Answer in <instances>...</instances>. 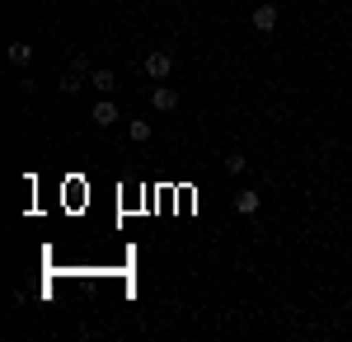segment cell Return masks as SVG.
<instances>
[{"mask_svg":"<svg viewBox=\"0 0 352 342\" xmlns=\"http://www.w3.org/2000/svg\"><path fill=\"white\" fill-rule=\"evenodd\" d=\"M244 169H249L244 150H230V155H226V174H244Z\"/></svg>","mask_w":352,"mask_h":342,"instance_id":"obj_10","label":"cell"},{"mask_svg":"<svg viewBox=\"0 0 352 342\" xmlns=\"http://www.w3.org/2000/svg\"><path fill=\"white\" fill-rule=\"evenodd\" d=\"M89 117H94V127H113V122H118V104L104 94V99L94 104V113H89Z\"/></svg>","mask_w":352,"mask_h":342,"instance_id":"obj_5","label":"cell"},{"mask_svg":"<svg viewBox=\"0 0 352 342\" xmlns=\"http://www.w3.org/2000/svg\"><path fill=\"white\" fill-rule=\"evenodd\" d=\"M127 136H132L136 146H146V141H151V122H141V117H132V122H127Z\"/></svg>","mask_w":352,"mask_h":342,"instance_id":"obj_9","label":"cell"},{"mask_svg":"<svg viewBox=\"0 0 352 342\" xmlns=\"http://www.w3.org/2000/svg\"><path fill=\"white\" fill-rule=\"evenodd\" d=\"M89 76V56H71V76H61V94H76Z\"/></svg>","mask_w":352,"mask_h":342,"instance_id":"obj_1","label":"cell"},{"mask_svg":"<svg viewBox=\"0 0 352 342\" xmlns=\"http://www.w3.org/2000/svg\"><path fill=\"white\" fill-rule=\"evenodd\" d=\"M151 104L160 108V113H179V94H174L169 84H155V89H151Z\"/></svg>","mask_w":352,"mask_h":342,"instance_id":"obj_4","label":"cell"},{"mask_svg":"<svg viewBox=\"0 0 352 342\" xmlns=\"http://www.w3.org/2000/svg\"><path fill=\"white\" fill-rule=\"evenodd\" d=\"M5 56H10V66H19V71H24L28 61H33V47H28V43H10V52H5Z\"/></svg>","mask_w":352,"mask_h":342,"instance_id":"obj_8","label":"cell"},{"mask_svg":"<svg viewBox=\"0 0 352 342\" xmlns=\"http://www.w3.org/2000/svg\"><path fill=\"white\" fill-rule=\"evenodd\" d=\"M89 84H94L99 94H113V89H118V76H113L109 66H99V71H89Z\"/></svg>","mask_w":352,"mask_h":342,"instance_id":"obj_6","label":"cell"},{"mask_svg":"<svg viewBox=\"0 0 352 342\" xmlns=\"http://www.w3.org/2000/svg\"><path fill=\"white\" fill-rule=\"evenodd\" d=\"M258 207H263L258 192H240V197H235V216H258Z\"/></svg>","mask_w":352,"mask_h":342,"instance_id":"obj_7","label":"cell"},{"mask_svg":"<svg viewBox=\"0 0 352 342\" xmlns=\"http://www.w3.org/2000/svg\"><path fill=\"white\" fill-rule=\"evenodd\" d=\"M141 66H146V76H151L155 84H160V80L169 76V71H174V56H169V52H151L146 61H141Z\"/></svg>","mask_w":352,"mask_h":342,"instance_id":"obj_3","label":"cell"},{"mask_svg":"<svg viewBox=\"0 0 352 342\" xmlns=\"http://www.w3.org/2000/svg\"><path fill=\"white\" fill-rule=\"evenodd\" d=\"M249 24H254V33H272L277 28V5H254V14H249Z\"/></svg>","mask_w":352,"mask_h":342,"instance_id":"obj_2","label":"cell"}]
</instances>
